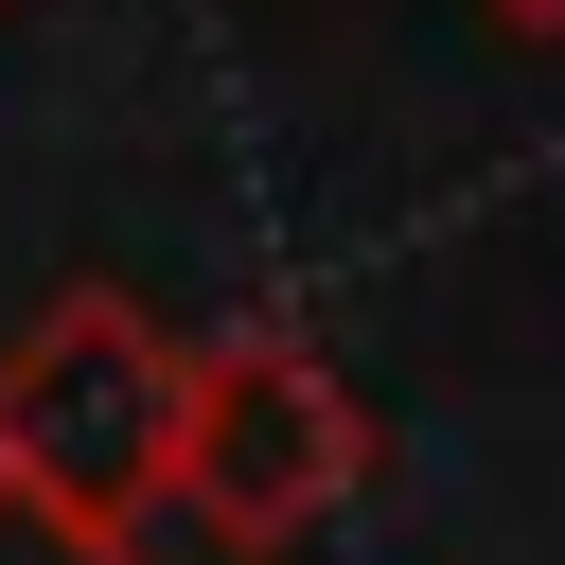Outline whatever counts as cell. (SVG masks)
I'll return each instance as SVG.
<instances>
[{"label": "cell", "instance_id": "obj_1", "mask_svg": "<svg viewBox=\"0 0 565 565\" xmlns=\"http://www.w3.org/2000/svg\"><path fill=\"white\" fill-rule=\"evenodd\" d=\"M353 494H371V406H353V371H335L318 335H282V318H212V335L177 353L159 512H194L212 547L282 565V547H318Z\"/></svg>", "mask_w": 565, "mask_h": 565}, {"label": "cell", "instance_id": "obj_2", "mask_svg": "<svg viewBox=\"0 0 565 565\" xmlns=\"http://www.w3.org/2000/svg\"><path fill=\"white\" fill-rule=\"evenodd\" d=\"M177 318H141V300H106V282H71L18 353H0V459L18 477H53L71 512H159V459H177Z\"/></svg>", "mask_w": 565, "mask_h": 565}, {"label": "cell", "instance_id": "obj_3", "mask_svg": "<svg viewBox=\"0 0 565 565\" xmlns=\"http://www.w3.org/2000/svg\"><path fill=\"white\" fill-rule=\"evenodd\" d=\"M0 565H141V530H124V512H71L53 477L0 459Z\"/></svg>", "mask_w": 565, "mask_h": 565}, {"label": "cell", "instance_id": "obj_4", "mask_svg": "<svg viewBox=\"0 0 565 565\" xmlns=\"http://www.w3.org/2000/svg\"><path fill=\"white\" fill-rule=\"evenodd\" d=\"M477 18H494V35H565V0H477Z\"/></svg>", "mask_w": 565, "mask_h": 565}, {"label": "cell", "instance_id": "obj_5", "mask_svg": "<svg viewBox=\"0 0 565 565\" xmlns=\"http://www.w3.org/2000/svg\"><path fill=\"white\" fill-rule=\"evenodd\" d=\"M0 18H18V0H0Z\"/></svg>", "mask_w": 565, "mask_h": 565}]
</instances>
